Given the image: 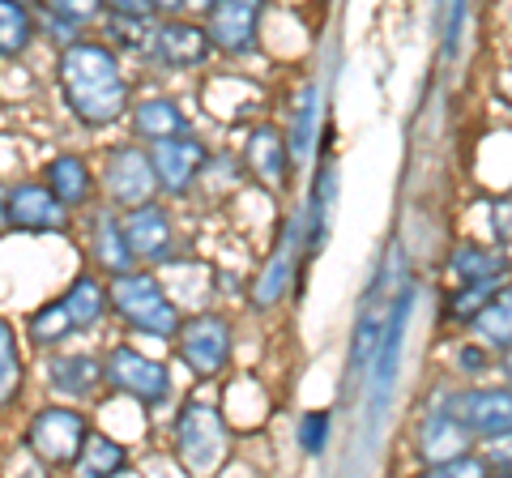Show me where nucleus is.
Segmentation results:
<instances>
[{
	"label": "nucleus",
	"mask_w": 512,
	"mask_h": 478,
	"mask_svg": "<svg viewBox=\"0 0 512 478\" xmlns=\"http://www.w3.org/2000/svg\"><path fill=\"white\" fill-rule=\"evenodd\" d=\"M56 86L69 116L86 129H107L133 111V86H128L124 60L99 39H82L64 47L56 60Z\"/></svg>",
	"instance_id": "nucleus-1"
},
{
	"label": "nucleus",
	"mask_w": 512,
	"mask_h": 478,
	"mask_svg": "<svg viewBox=\"0 0 512 478\" xmlns=\"http://www.w3.org/2000/svg\"><path fill=\"white\" fill-rule=\"evenodd\" d=\"M107 286L94 274H77L56 299H47L35 312L26 316V342L30 346H64L69 338H82V333H94L99 321L107 316Z\"/></svg>",
	"instance_id": "nucleus-2"
},
{
	"label": "nucleus",
	"mask_w": 512,
	"mask_h": 478,
	"mask_svg": "<svg viewBox=\"0 0 512 478\" xmlns=\"http://www.w3.org/2000/svg\"><path fill=\"white\" fill-rule=\"evenodd\" d=\"M107 308L120 316L128 329L146 333V338H175L180 333V308L167 295L150 269H133L107 286Z\"/></svg>",
	"instance_id": "nucleus-3"
},
{
	"label": "nucleus",
	"mask_w": 512,
	"mask_h": 478,
	"mask_svg": "<svg viewBox=\"0 0 512 478\" xmlns=\"http://www.w3.org/2000/svg\"><path fill=\"white\" fill-rule=\"evenodd\" d=\"M90 432L94 427L77 406L47 402L30 414V423H26V453L35 457L43 470H73V461L82 453Z\"/></svg>",
	"instance_id": "nucleus-4"
},
{
	"label": "nucleus",
	"mask_w": 512,
	"mask_h": 478,
	"mask_svg": "<svg viewBox=\"0 0 512 478\" xmlns=\"http://www.w3.org/2000/svg\"><path fill=\"white\" fill-rule=\"evenodd\" d=\"M414 304H419V282L406 274L402 286H397V295H393L389 325H384V338H380L376 359H372V427H380L384 414H389V406H393L397 372H402V346H406V329H410Z\"/></svg>",
	"instance_id": "nucleus-5"
},
{
	"label": "nucleus",
	"mask_w": 512,
	"mask_h": 478,
	"mask_svg": "<svg viewBox=\"0 0 512 478\" xmlns=\"http://www.w3.org/2000/svg\"><path fill=\"white\" fill-rule=\"evenodd\" d=\"M227 423H222V414L201 402V397H192V402L180 406L175 414V457H180V466L188 474H210L222 466V457H227Z\"/></svg>",
	"instance_id": "nucleus-6"
},
{
	"label": "nucleus",
	"mask_w": 512,
	"mask_h": 478,
	"mask_svg": "<svg viewBox=\"0 0 512 478\" xmlns=\"http://www.w3.org/2000/svg\"><path fill=\"white\" fill-rule=\"evenodd\" d=\"M103 385L120 389L146 410H163L171 402V372L163 359H150L133 346H111L103 355Z\"/></svg>",
	"instance_id": "nucleus-7"
},
{
	"label": "nucleus",
	"mask_w": 512,
	"mask_h": 478,
	"mask_svg": "<svg viewBox=\"0 0 512 478\" xmlns=\"http://www.w3.org/2000/svg\"><path fill=\"white\" fill-rule=\"evenodd\" d=\"M402 278H406V265L397 269V278H393L389 257H384L380 269L372 274V282H367V291H363V299H359L355 333H350V372L372 368L376 346H380V338H384V325H389V308H393V295H397V286H402Z\"/></svg>",
	"instance_id": "nucleus-8"
},
{
	"label": "nucleus",
	"mask_w": 512,
	"mask_h": 478,
	"mask_svg": "<svg viewBox=\"0 0 512 478\" xmlns=\"http://www.w3.org/2000/svg\"><path fill=\"white\" fill-rule=\"evenodd\" d=\"M444 414L466 440L512 436V389H461L444 402Z\"/></svg>",
	"instance_id": "nucleus-9"
},
{
	"label": "nucleus",
	"mask_w": 512,
	"mask_h": 478,
	"mask_svg": "<svg viewBox=\"0 0 512 478\" xmlns=\"http://www.w3.org/2000/svg\"><path fill=\"white\" fill-rule=\"evenodd\" d=\"M231 350H235V333H231L227 316L201 312V316L180 321V333H175V355H180L197 376H218L231 363Z\"/></svg>",
	"instance_id": "nucleus-10"
},
{
	"label": "nucleus",
	"mask_w": 512,
	"mask_h": 478,
	"mask_svg": "<svg viewBox=\"0 0 512 478\" xmlns=\"http://www.w3.org/2000/svg\"><path fill=\"white\" fill-rule=\"evenodd\" d=\"M103 193L111 201V210H137V205H150L158 184H154V167L146 146H116L107 150L103 163Z\"/></svg>",
	"instance_id": "nucleus-11"
},
{
	"label": "nucleus",
	"mask_w": 512,
	"mask_h": 478,
	"mask_svg": "<svg viewBox=\"0 0 512 478\" xmlns=\"http://www.w3.org/2000/svg\"><path fill=\"white\" fill-rule=\"evenodd\" d=\"M146 154H150L158 193H167V197H188L192 184L201 180L205 163H210V150H205V141L197 133L167 137L158 146H146Z\"/></svg>",
	"instance_id": "nucleus-12"
},
{
	"label": "nucleus",
	"mask_w": 512,
	"mask_h": 478,
	"mask_svg": "<svg viewBox=\"0 0 512 478\" xmlns=\"http://www.w3.org/2000/svg\"><path fill=\"white\" fill-rule=\"evenodd\" d=\"M261 18H265V5H256V0H210L201 30L214 52L248 56L256 47V35H261Z\"/></svg>",
	"instance_id": "nucleus-13"
},
{
	"label": "nucleus",
	"mask_w": 512,
	"mask_h": 478,
	"mask_svg": "<svg viewBox=\"0 0 512 478\" xmlns=\"http://www.w3.org/2000/svg\"><path fill=\"white\" fill-rule=\"evenodd\" d=\"M210 39H205V30L201 26H192L184 18H163L154 26V39L146 47V56L141 60H150V65L158 69H197L210 60Z\"/></svg>",
	"instance_id": "nucleus-14"
},
{
	"label": "nucleus",
	"mask_w": 512,
	"mask_h": 478,
	"mask_svg": "<svg viewBox=\"0 0 512 478\" xmlns=\"http://www.w3.org/2000/svg\"><path fill=\"white\" fill-rule=\"evenodd\" d=\"M9 231L26 235H64L69 231V210L47 193L43 180L9 184Z\"/></svg>",
	"instance_id": "nucleus-15"
},
{
	"label": "nucleus",
	"mask_w": 512,
	"mask_h": 478,
	"mask_svg": "<svg viewBox=\"0 0 512 478\" xmlns=\"http://www.w3.org/2000/svg\"><path fill=\"white\" fill-rule=\"evenodd\" d=\"M107 26V47L111 52H133V56H146V47L154 39V26L163 22V9L154 5V0H111L103 5V18Z\"/></svg>",
	"instance_id": "nucleus-16"
},
{
	"label": "nucleus",
	"mask_w": 512,
	"mask_h": 478,
	"mask_svg": "<svg viewBox=\"0 0 512 478\" xmlns=\"http://www.w3.org/2000/svg\"><path fill=\"white\" fill-rule=\"evenodd\" d=\"M43 376L47 393L64 397V406H77L103 389V359L90 350H56V355H47Z\"/></svg>",
	"instance_id": "nucleus-17"
},
{
	"label": "nucleus",
	"mask_w": 512,
	"mask_h": 478,
	"mask_svg": "<svg viewBox=\"0 0 512 478\" xmlns=\"http://www.w3.org/2000/svg\"><path fill=\"white\" fill-rule=\"evenodd\" d=\"M120 222H124V239H128V248H133L137 261L167 265L175 257V227H171V214L158 201L120 214Z\"/></svg>",
	"instance_id": "nucleus-18"
},
{
	"label": "nucleus",
	"mask_w": 512,
	"mask_h": 478,
	"mask_svg": "<svg viewBox=\"0 0 512 478\" xmlns=\"http://www.w3.org/2000/svg\"><path fill=\"white\" fill-rule=\"evenodd\" d=\"M299 252H303V210L291 214V222L282 227L278 235V248H274V257H269V265L256 274L252 282V304L256 308H274L278 299L286 295V286H291V274H295V265H299Z\"/></svg>",
	"instance_id": "nucleus-19"
},
{
	"label": "nucleus",
	"mask_w": 512,
	"mask_h": 478,
	"mask_svg": "<svg viewBox=\"0 0 512 478\" xmlns=\"http://www.w3.org/2000/svg\"><path fill=\"white\" fill-rule=\"evenodd\" d=\"M333 201H338V163L325 154V163L312 175V193L303 205V261L320 257L329 244V222H333Z\"/></svg>",
	"instance_id": "nucleus-20"
},
{
	"label": "nucleus",
	"mask_w": 512,
	"mask_h": 478,
	"mask_svg": "<svg viewBox=\"0 0 512 478\" xmlns=\"http://www.w3.org/2000/svg\"><path fill=\"white\" fill-rule=\"evenodd\" d=\"M90 257L111 282L137 269V257H133V248H128V239H124V222H120V214L111 210V205L107 210H94V218H90Z\"/></svg>",
	"instance_id": "nucleus-21"
},
{
	"label": "nucleus",
	"mask_w": 512,
	"mask_h": 478,
	"mask_svg": "<svg viewBox=\"0 0 512 478\" xmlns=\"http://www.w3.org/2000/svg\"><path fill=\"white\" fill-rule=\"evenodd\" d=\"M43 188L52 193L64 210H82V205L94 201V188H99V180H94V171L82 154H56V158H47V167H43Z\"/></svg>",
	"instance_id": "nucleus-22"
},
{
	"label": "nucleus",
	"mask_w": 512,
	"mask_h": 478,
	"mask_svg": "<svg viewBox=\"0 0 512 478\" xmlns=\"http://www.w3.org/2000/svg\"><path fill=\"white\" fill-rule=\"evenodd\" d=\"M448 278H453L457 286H504L508 278V252L504 248H483V244H457L453 252H448Z\"/></svg>",
	"instance_id": "nucleus-23"
},
{
	"label": "nucleus",
	"mask_w": 512,
	"mask_h": 478,
	"mask_svg": "<svg viewBox=\"0 0 512 478\" xmlns=\"http://www.w3.org/2000/svg\"><path fill=\"white\" fill-rule=\"evenodd\" d=\"M244 158H248V171L261 180L265 188H286V171H291V163H286V133L274 129V124H256V129L248 133L244 141Z\"/></svg>",
	"instance_id": "nucleus-24"
},
{
	"label": "nucleus",
	"mask_w": 512,
	"mask_h": 478,
	"mask_svg": "<svg viewBox=\"0 0 512 478\" xmlns=\"http://www.w3.org/2000/svg\"><path fill=\"white\" fill-rule=\"evenodd\" d=\"M99 18H103V5H77V0H52V5L35 9L39 35L56 39L60 52H64V47H73V43H82V30L90 22H99Z\"/></svg>",
	"instance_id": "nucleus-25"
},
{
	"label": "nucleus",
	"mask_w": 512,
	"mask_h": 478,
	"mask_svg": "<svg viewBox=\"0 0 512 478\" xmlns=\"http://www.w3.org/2000/svg\"><path fill=\"white\" fill-rule=\"evenodd\" d=\"M128 120H133L137 141H146V146H158V141H167V137L192 133V129H188V116H184V111L175 107L171 99H163V94H150V99L133 103Z\"/></svg>",
	"instance_id": "nucleus-26"
},
{
	"label": "nucleus",
	"mask_w": 512,
	"mask_h": 478,
	"mask_svg": "<svg viewBox=\"0 0 512 478\" xmlns=\"http://www.w3.org/2000/svg\"><path fill=\"white\" fill-rule=\"evenodd\" d=\"M316 120H320V86L303 82L299 99L291 107V133H286V163L303 167L316 150Z\"/></svg>",
	"instance_id": "nucleus-27"
},
{
	"label": "nucleus",
	"mask_w": 512,
	"mask_h": 478,
	"mask_svg": "<svg viewBox=\"0 0 512 478\" xmlns=\"http://www.w3.org/2000/svg\"><path fill=\"white\" fill-rule=\"evenodd\" d=\"M128 470V449L107 432H90L73 461V478H116Z\"/></svg>",
	"instance_id": "nucleus-28"
},
{
	"label": "nucleus",
	"mask_w": 512,
	"mask_h": 478,
	"mask_svg": "<svg viewBox=\"0 0 512 478\" xmlns=\"http://www.w3.org/2000/svg\"><path fill=\"white\" fill-rule=\"evenodd\" d=\"M39 39L35 9L18 5V0H0V60H18L30 52V43Z\"/></svg>",
	"instance_id": "nucleus-29"
},
{
	"label": "nucleus",
	"mask_w": 512,
	"mask_h": 478,
	"mask_svg": "<svg viewBox=\"0 0 512 478\" xmlns=\"http://www.w3.org/2000/svg\"><path fill=\"white\" fill-rule=\"evenodd\" d=\"M470 329L495 350H512V282H504L500 291L487 299V308L474 316Z\"/></svg>",
	"instance_id": "nucleus-30"
},
{
	"label": "nucleus",
	"mask_w": 512,
	"mask_h": 478,
	"mask_svg": "<svg viewBox=\"0 0 512 478\" xmlns=\"http://www.w3.org/2000/svg\"><path fill=\"white\" fill-rule=\"evenodd\" d=\"M26 385V363H22V346H18V329L0 316V410H9L22 397Z\"/></svg>",
	"instance_id": "nucleus-31"
},
{
	"label": "nucleus",
	"mask_w": 512,
	"mask_h": 478,
	"mask_svg": "<svg viewBox=\"0 0 512 478\" xmlns=\"http://www.w3.org/2000/svg\"><path fill=\"white\" fill-rule=\"evenodd\" d=\"M419 449H423V457H431V466L436 461H448V457H461L470 449V440L457 432L453 427V419L444 414V406L440 410H431L427 414V423H423V436H419Z\"/></svg>",
	"instance_id": "nucleus-32"
},
{
	"label": "nucleus",
	"mask_w": 512,
	"mask_h": 478,
	"mask_svg": "<svg viewBox=\"0 0 512 478\" xmlns=\"http://www.w3.org/2000/svg\"><path fill=\"white\" fill-rule=\"evenodd\" d=\"M329 432H333V414L329 410H308L299 419V449L308 457H320L329 444Z\"/></svg>",
	"instance_id": "nucleus-33"
},
{
	"label": "nucleus",
	"mask_w": 512,
	"mask_h": 478,
	"mask_svg": "<svg viewBox=\"0 0 512 478\" xmlns=\"http://www.w3.org/2000/svg\"><path fill=\"white\" fill-rule=\"evenodd\" d=\"M419 478H491V466L478 453H461V457H448V461L427 466Z\"/></svg>",
	"instance_id": "nucleus-34"
},
{
	"label": "nucleus",
	"mask_w": 512,
	"mask_h": 478,
	"mask_svg": "<svg viewBox=\"0 0 512 478\" xmlns=\"http://www.w3.org/2000/svg\"><path fill=\"white\" fill-rule=\"evenodd\" d=\"M491 231H495V244H512V197L495 201L491 205Z\"/></svg>",
	"instance_id": "nucleus-35"
},
{
	"label": "nucleus",
	"mask_w": 512,
	"mask_h": 478,
	"mask_svg": "<svg viewBox=\"0 0 512 478\" xmlns=\"http://www.w3.org/2000/svg\"><path fill=\"white\" fill-rule=\"evenodd\" d=\"M466 22V5H457L453 13H448V39H444V56L453 60L457 56V26Z\"/></svg>",
	"instance_id": "nucleus-36"
},
{
	"label": "nucleus",
	"mask_w": 512,
	"mask_h": 478,
	"mask_svg": "<svg viewBox=\"0 0 512 478\" xmlns=\"http://www.w3.org/2000/svg\"><path fill=\"white\" fill-rule=\"evenodd\" d=\"M461 368H470V372H478V368H483V355H478V350L474 346H466V350H461Z\"/></svg>",
	"instance_id": "nucleus-37"
},
{
	"label": "nucleus",
	"mask_w": 512,
	"mask_h": 478,
	"mask_svg": "<svg viewBox=\"0 0 512 478\" xmlns=\"http://www.w3.org/2000/svg\"><path fill=\"white\" fill-rule=\"evenodd\" d=\"M9 231V184H0V235Z\"/></svg>",
	"instance_id": "nucleus-38"
},
{
	"label": "nucleus",
	"mask_w": 512,
	"mask_h": 478,
	"mask_svg": "<svg viewBox=\"0 0 512 478\" xmlns=\"http://www.w3.org/2000/svg\"><path fill=\"white\" fill-rule=\"evenodd\" d=\"M504 372L512 376V350H504Z\"/></svg>",
	"instance_id": "nucleus-39"
},
{
	"label": "nucleus",
	"mask_w": 512,
	"mask_h": 478,
	"mask_svg": "<svg viewBox=\"0 0 512 478\" xmlns=\"http://www.w3.org/2000/svg\"><path fill=\"white\" fill-rule=\"evenodd\" d=\"M491 478H512V470H495V474H491Z\"/></svg>",
	"instance_id": "nucleus-40"
}]
</instances>
